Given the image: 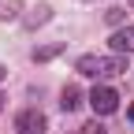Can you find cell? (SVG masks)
I'll return each mask as SVG.
<instances>
[{"label": "cell", "instance_id": "1", "mask_svg": "<svg viewBox=\"0 0 134 134\" xmlns=\"http://www.w3.org/2000/svg\"><path fill=\"white\" fill-rule=\"evenodd\" d=\"M90 108H93L97 115H112L115 108H119V97H115V90H108V86H93V93H90Z\"/></svg>", "mask_w": 134, "mask_h": 134}, {"label": "cell", "instance_id": "2", "mask_svg": "<svg viewBox=\"0 0 134 134\" xmlns=\"http://www.w3.org/2000/svg\"><path fill=\"white\" fill-rule=\"evenodd\" d=\"M15 127L23 134H45V115L41 112H23L19 119H15Z\"/></svg>", "mask_w": 134, "mask_h": 134}, {"label": "cell", "instance_id": "3", "mask_svg": "<svg viewBox=\"0 0 134 134\" xmlns=\"http://www.w3.org/2000/svg\"><path fill=\"white\" fill-rule=\"evenodd\" d=\"M112 48L115 52H134V26H123L112 34Z\"/></svg>", "mask_w": 134, "mask_h": 134}, {"label": "cell", "instance_id": "4", "mask_svg": "<svg viewBox=\"0 0 134 134\" xmlns=\"http://www.w3.org/2000/svg\"><path fill=\"white\" fill-rule=\"evenodd\" d=\"M48 19H52V8H48V4H37V8H34V11L26 15V19H23V23H26L30 30H37V26H45Z\"/></svg>", "mask_w": 134, "mask_h": 134}, {"label": "cell", "instance_id": "5", "mask_svg": "<svg viewBox=\"0 0 134 134\" xmlns=\"http://www.w3.org/2000/svg\"><path fill=\"white\" fill-rule=\"evenodd\" d=\"M23 15V0H0V23H15Z\"/></svg>", "mask_w": 134, "mask_h": 134}, {"label": "cell", "instance_id": "6", "mask_svg": "<svg viewBox=\"0 0 134 134\" xmlns=\"http://www.w3.org/2000/svg\"><path fill=\"white\" fill-rule=\"evenodd\" d=\"M75 67H78L82 75H93V78H97V75H100V56H78Z\"/></svg>", "mask_w": 134, "mask_h": 134}, {"label": "cell", "instance_id": "7", "mask_svg": "<svg viewBox=\"0 0 134 134\" xmlns=\"http://www.w3.org/2000/svg\"><path fill=\"white\" fill-rule=\"evenodd\" d=\"M60 52H63V41L45 45V48H34V60H37V63H45V60H52V56H60Z\"/></svg>", "mask_w": 134, "mask_h": 134}, {"label": "cell", "instance_id": "8", "mask_svg": "<svg viewBox=\"0 0 134 134\" xmlns=\"http://www.w3.org/2000/svg\"><path fill=\"white\" fill-rule=\"evenodd\" d=\"M78 86H63V100H60V104H63V112H71V108H78Z\"/></svg>", "mask_w": 134, "mask_h": 134}, {"label": "cell", "instance_id": "9", "mask_svg": "<svg viewBox=\"0 0 134 134\" xmlns=\"http://www.w3.org/2000/svg\"><path fill=\"white\" fill-rule=\"evenodd\" d=\"M75 134H104V127H100V123H82Z\"/></svg>", "mask_w": 134, "mask_h": 134}, {"label": "cell", "instance_id": "10", "mask_svg": "<svg viewBox=\"0 0 134 134\" xmlns=\"http://www.w3.org/2000/svg\"><path fill=\"white\" fill-rule=\"evenodd\" d=\"M108 23H123V8H112L108 11Z\"/></svg>", "mask_w": 134, "mask_h": 134}, {"label": "cell", "instance_id": "11", "mask_svg": "<svg viewBox=\"0 0 134 134\" xmlns=\"http://www.w3.org/2000/svg\"><path fill=\"white\" fill-rule=\"evenodd\" d=\"M4 75H8V67H4V63H0V78H4Z\"/></svg>", "mask_w": 134, "mask_h": 134}, {"label": "cell", "instance_id": "12", "mask_svg": "<svg viewBox=\"0 0 134 134\" xmlns=\"http://www.w3.org/2000/svg\"><path fill=\"white\" fill-rule=\"evenodd\" d=\"M130 119H134V104H130Z\"/></svg>", "mask_w": 134, "mask_h": 134}, {"label": "cell", "instance_id": "13", "mask_svg": "<svg viewBox=\"0 0 134 134\" xmlns=\"http://www.w3.org/2000/svg\"><path fill=\"white\" fill-rule=\"evenodd\" d=\"M0 104H4V97H0Z\"/></svg>", "mask_w": 134, "mask_h": 134}, {"label": "cell", "instance_id": "14", "mask_svg": "<svg viewBox=\"0 0 134 134\" xmlns=\"http://www.w3.org/2000/svg\"><path fill=\"white\" fill-rule=\"evenodd\" d=\"M130 8H134V0H130Z\"/></svg>", "mask_w": 134, "mask_h": 134}]
</instances>
